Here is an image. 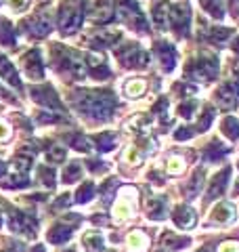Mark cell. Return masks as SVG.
I'll return each mask as SVG.
<instances>
[{"label": "cell", "mask_w": 239, "mask_h": 252, "mask_svg": "<svg viewBox=\"0 0 239 252\" xmlns=\"http://www.w3.org/2000/svg\"><path fill=\"white\" fill-rule=\"evenodd\" d=\"M80 105H82L92 118L105 120V118H109L111 112H114L116 99L111 97L107 91H84Z\"/></svg>", "instance_id": "6da1fadb"}, {"label": "cell", "mask_w": 239, "mask_h": 252, "mask_svg": "<svg viewBox=\"0 0 239 252\" xmlns=\"http://www.w3.org/2000/svg\"><path fill=\"white\" fill-rule=\"evenodd\" d=\"M9 225L15 233H26V235H31L36 229V220L31 219L26 212H19V210H13L11 212V219H9Z\"/></svg>", "instance_id": "7a4b0ae2"}, {"label": "cell", "mask_w": 239, "mask_h": 252, "mask_svg": "<svg viewBox=\"0 0 239 252\" xmlns=\"http://www.w3.org/2000/svg\"><path fill=\"white\" fill-rule=\"evenodd\" d=\"M82 21V9L74 4H65L61 9V28L63 32H74Z\"/></svg>", "instance_id": "3957f363"}, {"label": "cell", "mask_w": 239, "mask_h": 252, "mask_svg": "<svg viewBox=\"0 0 239 252\" xmlns=\"http://www.w3.org/2000/svg\"><path fill=\"white\" fill-rule=\"evenodd\" d=\"M120 57H122L124 65H130V67H143V65H147L149 63V57L139 49L137 44L126 46V51L120 53Z\"/></svg>", "instance_id": "277c9868"}, {"label": "cell", "mask_w": 239, "mask_h": 252, "mask_svg": "<svg viewBox=\"0 0 239 252\" xmlns=\"http://www.w3.org/2000/svg\"><path fill=\"white\" fill-rule=\"evenodd\" d=\"M124 195H122V198H120L118 200V204H116V208H114V217H116V220H126V219H128L130 217V200H134V198H137V191H134V189H124V191H122Z\"/></svg>", "instance_id": "5b68a950"}, {"label": "cell", "mask_w": 239, "mask_h": 252, "mask_svg": "<svg viewBox=\"0 0 239 252\" xmlns=\"http://www.w3.org/2000/svg\"><path fill=\"white\" fill-rule=\"evenodd\" d=\"M174 223H177L180 229H191L195 223H197V212L191 208V206H179L177 210H174Z\"/></svg>", "instance_id": "8992f818"}, {"label": "cell", "mask_w": 239, "mask_h": 252, "mask_svg": "<svg viewBox=\"0 0 239 252\" xmlns=\"http://www.w3.org/2000/svg\"><path fill=\"white\" fill-rule=\"evenodd\" d=\"M170 17H172V26L177 28L179 34H187V28H189V17L191 13L185 4H177L174 9H170Z\"/></svg>", "instance_id": "52a82bcc"}, {"label": "cell", "mask_w": 239, "mask_h": 252, "mask_svg": "<svg viewBox=\"0 0 239 252\" xmlns=\"http://www.w3.org/2000/svg\"><path fill=\"white\" fill-rule=\"evenodd\" d=\"M155 51L162 59V65L166 72H172L174 65H177V53H174V46L168 44V42H157L155 44Z\"/></svg>", "instance_id": "ba28073f"}, {"label": "cell", "mask_w": 239, "mask_h": 252, "mask_svg": "<svg viewBox=\"0 0 239 252\" xmlns=\"http://www.w3.org/2000/svg\"><path fill=\"white\" fill-rule=\"evenodd\" d=\"M210 217H212L214 223L227 225V223H231V220L235 219V208H233V204H231V202H220L218 206H214Z\"/></svg>", "instance_id": "9c48e42d"}, {"label": "cell", "mask_w": 239, "mask_h": 252, "mask_svg": "<svg viewBox=\"0 0 239 252\" xmlns=\"http://www.w3.org/2000/svg\"><path fill=\"white\" fill-rule=\"evenodd\" d=\"M229 177H231V168H225V170H220L218 175L212 179L210 189H208V200L218 198V195L225 193V187H227V183H229Z\"/></svg>", "instance_id": "30bf717a"}, {"label": "cell", "mask_w": 239, "mask_h": 252, "mask_svg": "<svg viewBox=\"0 0 239 252\" xmlns=\"http://www.w3.org/2000/svg\"><path fill=\"white\" fill-rule=\"evenodd\" d=\"M23 67L30 78H42V63H40V53L38 51H30L26 57H23Z\"/></svg>", "instance_id": "8fae6325"}, {"label": "cell", "mask_w": 239, "mask_h": 252, "mask_svg": "<svg viewBox=\"0 0 239 252\" xmlns=\"http://www.w3.org/2000/svg\"><path fill=\"white\" fill-rule=\"evenodd\" d=\"M147 217L153 220H162L166 217V200L164 198H151L147 202Z\"/></svg>", "instance_id": "7c38bea8"}, {"label": "cell", "mask_w": 239, "mask_h": 252, "mask_svg": "<svg viewBox=\"0 0 239 252\" xmlns=\"http://www.w3.org/2000/svg\"><path fill=\"white\" fill-rule=\"evenodd\" d=\"M71 233H74V229H71L69 225H55L49 231V242L51 244H65L71 238Z\"/></svg>", "instance_id": "4fadbf2b"}, {"label": "cell", "mask_w": 239, "mask_h": 252, "mask_svg": "<svg viewBox=\"0 0 239 252\" xmlns=\"http://www.w3.org/2000/svg\"><path fill=\"white\" fill-rule=\"evenodd\" d=\"M195 72H197L199 76H204V78H212V76H216V72H218V61H216V57L199 59V61H197Z\"/></svg>", "instance_id": "5bb4252c"}, {"label": "cell", "mask_w": 239, "mask_h": 252, "mask_svg": "<svg viewBox=\"0 0 239 252\" xmlns=\"http://www.w3.org/2000/svg\"><path fill=\"white\" fill-rule=\"evenodd\" d=\"M84 248L89 252H103L105 250V240L97 231H89L84 235Z\"/></svg>", "instance_id": "9a60e30c"}, {"label": "cell", "mask_w": 239, "mask_h": 252, "mask_svg": "<svg viewBox=\"0 0 239 252\" xmlns=\"http://www.w3.org/2000/svg\"><path fill=\"white\" fill-rule=\"evenodd\" d=\"M128 250L130 252H145L147 250V235L145 233H141V231H132L130 235H128Z\"/></svg>", "instance_id": "2e32d148"}, {"label": "cell", "mask_w": 239, "mask_h": 252, "mask_svg": "<svg viewBox=\"0 0 239 252\" xmlns=\"http://www.w3.org/2000/svg\"><path fill=\"white\" fill-rule=\"evenodd\" d=\"M111 15H114V4H111V0H97V6H94V21H107Z\"/></svg>", "instance_id": "e0dca14e"}, {"label": "cell", "mask_w": 239, "mask_h": 252, "mask_svg": "<svg viewBox=\"0 0 239 252\" xmlns=\"http://www.w3.org/2000/svg\"><path fill=\"white\" fill-rule=\"evenodd\" d=\"M145 89H147V84H145V80H141V78H137V80H128V82H126V86H124L126 94H128L130 99L141 97V94L145 93Z\"/></svg>", "instance_id": "ac0fdd59"}, {"label": "cell", "mask_w": 239, "mask_h": 252, "mask_svg": "<svg viewBox=\"0 0 239 252\" xmlns=\"http://www.w3.org/2000/svg\"><path fill=\"white\" fill-rule=\"evenodd\" d=\"M220 124H222V126H220L222 132H225V135H227L231 141H235V139L239 137V122L235 120L233 116H227V118H225V120H222Z\"/></svg>", "instance_id": "d6986e66"}, {"label": "cell", "mask_w": 239, "mask_h": 252, "mask_svg": "<svg viewBox=\"0 0 239 252\" xmlns=\"http://www.w3.org/2000/svg\"><path fill=\"white\" fill-rule=\"evenodd\" d=\"M225 154H229V147L227 145H222L220 141H212V145L206 149V160H212V162H216L220 160Z\"/></svg>", "instance_id": "ffe728a7"}, {"label": "cell", "mask_w": 239, "mask_h": 252, "mask_svg": "<svg viewBox=\"0 0 239 252\" xmlns=\"http://www.w3.org/2000/svg\"><path fill=\"white\" fill-rule=\"evenodd\" d=\"M187 242H189L187 238H179V235H174L172 231H166V233L162 235V246L170 248V250H174V248H182Z\"/></svg>", "instance_id": "44dd1931"}, {"label": "cell", "mask_w": 239, "mask_h": 252, "mask_svg": "<svg viewBox=\"0 0 239 252\" xmlns=\"http://www.w3.org/2000/svg\"><path fill=\"white\" fill-rule=\"evenodd\" d=\"M0 74H2V78L4 80H9L11 84H15V86H21V82H19V78H17V74H15V69H13V65L9 61H0Z\"/></svg>", "instance_id": "7402d4cb"}, {"label": "cell", "mask_w": 239, "mask_h": 252, "mask_svg": "<svg viewBox=\"0 0 239 252\" xmlns=\"http://www.w3.org/2000/svg\"><path fill=\"white\" fill-rule=\"evenodd\" d=\"M92 195H94V185L90 183V181H86V183H82V187L78 189L76 202H78V204H86L89 200H92Z\"/></svg>", "instance_id": "603a6c76"}, {"label": "cell", "mask_w": 239, "mask_h": 252, "mask_svg": "<svg viewBox=\"0 0 239 252\" xmlns=\"http://www.w3.org/2000/svg\"><path fill=\"white\" fill-rule=\"evenodd\" d=\"M202 185H204V170H199V172H195L193 179H191V183L187 185V195L189 198L197 195V191L202 189Z\"/></svg>", "instance_id": "cb8c5ba5"}, {"label": "cell", "mask_w": 239, "mask_h": 252, "mask_svg": "<svg viewBox=\"0 0 239 252\" xmlns=\"http://www.w3.org/2000/svg\"><path fill=\"white\" fill-rule=\"evenodd\" d=\"M97 143L101 152H109V149L116 147V135L114 132H103V135L97 137Z\"/></svg>", "instance_id": "d4e9b609"}, {"label": "cell", "mask_w": 239, "mask_h": 252, "mask_svg": "<svg viewBox=\"0 0 239 252\" xmlns=\"http://www.w3.org/2000/svg\"><path fill=\"white\" fill-rule=\"evenodd\" d=\"M80 177H82V168H80V164H69V166L63 170V181H65V183L78 181Z\"/></svg>", "instance_id": "484cf974"}, {"label": "cell", "mask_w": 239, "mask_h": 252, "mask_svg": "<svg viewBox=\"0 0 239 252\" xmlns=\"http://www.w3.org/2000/svg\"><path fill=\"white\" fill-rule=\"evenodd\" d=\"M15 42V36H13V28L9 23L0 21V44H13Z\"/></svg>", "instance_id": "4316f807"}, {"label": "cell", "mask_w": 239, "mask_h": 252, "mask_svg": "<svg viewBox=\"0 0 239 252\" xmlns=\"http://www.w3.org/2000/svg\"><path fill=\"white\" fill-rule=\"evenodd\" d=\"M153 15H155V23H157V26L164 28V26H166V15H168V2H159V4L155 6Z\"/></svg>", "instance_id": "83f0119b"}, {"label": "cell", "mask_w": 239, "mask_h": 252, "mask_svg": "<svg viewBox=\"0 0 239 252\" xmlns=\"http://www.w3.org/2000/svg\"><path fill=\"white\" fill-rule=\"evenodd\" d=\"M212 120H214V109H212V107H208V109H206V112H204V116L199 118V122H197L199 130H208Z\"/></svg>", "instance_id": "f1b7e54d"}, {"label": "cell", "mask_w": 239, "mask_h": 252, "mask_svg": "<svg viewBox=\"0 0 239 252\" xmlns=\"http://www.w3.org/2000/svg\"><path fill=\"white\" fill-rule=\"evenodd\" d=\"M182 168H185V164H182L180 158H170L168 160V172L170 175H180Z\"/></svg>", "instance_id": "f546056e"}, {"label": "cell", "mask_w": 239, "mask_h": 252, "mask_svg": "<svg viewBox=\"0 0 239 252\" xmlns=\"http://www.w3.org/2000/svg\"><path fill=\"white\" fill-rule=\"evenodd\" d=\"M197 107V101H189V103H180L179 105V114L182 118H191L193 116V109Z\"/></svg>", "instance_id": "4dcf8cb0"}, {"label": "cell", "mask_w": 239, "mask_h": 252, "mask_svg": "<svg viewBox=\"0 0 239 252\" xmlns=\"http://www.w3.org/2000/svg\"><path fill=\"white\" fill-rule=\"evenodd\" d=\"M63 158H65V149H63V147L55 145V147L49 149V160L51 162H63Z\"/></svg>", "instance_id": "1f68e13d"}, {"label": "cell", "mask_w": 239, "mask_h": 252, "mask_svg": "<svg viewBox=\"0 0 239 252\" xmlns=\"http://www.w3.org/2000/svg\"><path fill=\"white\" fill-rule=\"evenodd\" d=\"M71 145H74L76 149H80V152H89V149H90L89 141H86L84 137H74V139H71Z\"/></svg>", "instance_id": "d6a6232c"}, {"label": "cell", "mask_w": 239, "mask_h": 252, "mask_svg": "<svg viewBox=\"0 0 239 252\" xmlns=\"http://www.w3.org/2000/svg\"><path fill=\"white\" fill-rule=\"evenodd\" d=\"M40 175H42V181H44V183L49 185V187L55 185V179H53V177H55V172H53L51 168H44V166H42V168H40Z\"/></svg>", "instance_id": "836d02e7"}, {"label": "cell", "mask_w": 239, "mask_h": 252, "mask_svg": "<svg viewBox=\"0 0 239 252\" xmlns=\"http://www.w3.org/2000/svg\"><path fill=\"white\" fill-rule=\"evenodd\" d=\"M23 185H28V179L23 175H15L13 179L6 181V187H23Z\"/></svg>", "instance_id": "e575fe53"}, {"label": "cell", "mask_w": 239, "mask_h": 252, "mask_svg": "<svg viewBox=\"0 0 239 252\" xmlns=\"http://www.w3.org/2000/svg\"><path fill=\"white\" fill-rule=\"evenodd\" d=\"M126 160H128L130 164H139L141 162V152L137 147H130L128 152H126Z\"/></svg>", "instance_id": "d590c367"}, {"label": "cell", "mask_w": 239, "mask_h": 252, "mask_svg": "<svg viewBox=\"0 0 239 252\" xmlns=\"http://www.w3.org/2000/svg\"><path fill=\"white\" fill-rule=\"evenodd\" d=\"M218 252H239V242H225Z\"/></svg>", "instance_id": "8d00e7d4"}, {"label": "cell", "mask_w": 239, "mask_h": 252, "mask_svg": "<svg viewBox=\"0 0 239 252\" xmlns=\"http://www.w3.org/2000/svg\"><path fill=\"white\" fill-rule=\"evenodd\" d=\"M191 135H193V132H191L189 128H180V130L174 132V139H177V141H185V139H191Z\"/></svg>", "instance_id": "74e56055"}, {"label": "cell", "mask_w": 239, "mask_h": 252, "mask_svg": "<svg viewBox=\"0 0 239 252\" xmlns=\"http://www.w3.org/2000/svg\"><path fill=\"white\" fill-rule=\"evenodd\" d=\"M9 135H11V128H9V124L0 120V141H2V139H6Z\"/></svg>", "instance_id": "f35d334b"}, {"label": "cell", "mask_w": 239, "mask_h": 252, "mask_svg": "<svg viewBox=\"0 0 239 252\" xmlns=\"http://www.w3.org/2000/svg\"><path fill=\"white\" fill-rule=\"evenodd\" d=\"M69 200H71V198H69V193H63L61 198H59L57 202H55V208H61V206H65V204H69Z\"/></svg>", "instance_id": "ab89813d"}, {"label": "cell", "mask_w": 239, "mask_h": 252, "mask_svg": "<svg viewBox=\"0 0 239 252\" xmlns=\"http://www.w3.org/2000/svg\"><path fill=\"white\" fill-rule=\"evenodd\" d=\"M26 2H28V0H9V4H11V9H13V11H21Z\"/></svg>", "instance_id": "60d3db41"}, {"label": "cell", "mask_w": 239, "mask_h": 252, "mask_svg": "<svg viewBox=\"0 0 239 252\" xmlns=\"http://www.w3.org/2000/svg\"><path fill=\"white\" fill-rule=\"evenodd\" d=\"M19 250H23V244H15V246H11L9 252H19ZM4 252H6V250H4Z\"/></svg>", "instance_id": "b9f144b4"}, {"label": "cell", "mask_w": 239, "mask_h": 252, "mask_svg": "<svg viewBox=\"0 0 239 252\" xmlns=\"http://www.w3.org/2000/svg\"><path fill=\"white\" fill-rule=\"evenodd\" d=\"M4 172H6V164H4L2 160H0V177H2V175H4Z\"/></svg>", "instance_id": "7bdbcfd3"}, {"label": "cell", "mask_w": 239, "mask_h": 252, "mask_svg": "<svg viewBox=\"0 0 239 252\" xmlns=\"http://www.w3.org/2000/svg\"><path fill=\"white\" fill-rule=\"evenodd\" d=\"M31 252H46V250H44V246H36V248L31 250Z\"/></svg>", "instance_id": "ee69618b"}, {"label": "cell", "mask_w": 239, "mask_h": 252, "mask_svg": "<svg viewBox=\"0 0 239 252\" xmlns=\"http://www.w3.org/2000/svg\"><path fill=\"white\" fill-rule=\"evenodd\" d=\"M233 49H235V51H237V53H239V38H237V40H235V42H233Z\"/></svg>", "instance_id": "f6af8a7d"}, {"label": "cell", "mask_w": 239, "mask_h": 252, "mask_svg": "<svg viewBox=\"0 0 239 252\" xmlns=\"http://www.w3.org/2000/svg\"><path fill=\"white\" fill-rule=\"evenodd\" d=\"M199 252H210V250H208V248H204V250H199Z\"/></svg>", "instance_id": "bcb514c9"}, {"label": "cell", "mask_w": 239, "mask_h": 252, "mask_svg": "<svg viewBox=\"0 0 239 252\" xmlns=\"http://www.w3.org/2000/svg\"><path fill=\"white\" fill-rule=\"evenodd\" d=\"M0 225H2V217H0Z\"/></svg>", "instance_id": "7dc6e473"}]
</instances>
